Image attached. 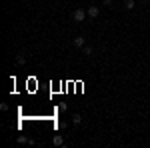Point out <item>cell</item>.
<instances>
[{
	"mask_svg": "<svg viewBox=\"0 0 150 148\" xmlns=\"http://www.w3.org/2000/svg\"><path fill=\"white\" fill-rule=\"evenodd\" d=\"M66 108H68V104H66V102H60V104H58V110H60V112H66Z\"/></svg>",
	"mask_w": 150,
	"mask_h": 148,
	"instance_id": "30bf717a",
	"label": "cell"
},
{
	"mask_svg": "<svg viewBox=\"0 0 150 148\" xmlns=\"http://www.w3.org/2000/svg\"><path fill=\"white\" fill-rule=\"evenodd\" d=\"M18 142H20V144H32V140H30V138H26L24 134H20V136H18Z\"/></svg>",
	"mask_w": 150,
	"mask_h": 148,
	"instance_id": "52a82bcc",
	"label": "cell"
},
{
	"mask_svg": "<svg viewBox=\"0 0 150 148\" xmlns=\"http://www.w3.org/2000/svg\"><path fill=\"white\" fill-rule=\"evenodd\" d=\"M52 144H54V146H64V138H62V134H54V136H52Z\"/></svg>",
	"mask_w": 150,
	"mask_h": 148,
	"instance_id": "3957f363",
	"label": "cell"
},
{
	"mask_svg": "<svg viewBox=\"0 0 150 148\" xmlns=\"http://www.w3.org/2000/svg\"><path fill=\"white\" fill-rule=\"evenodd\" d=\"M134 6H136V2H134V0H124V8H126V10H132Z\"/></svg>",
	"mask_w": 150,
	"mask_h": 148,
	"instance_id": "8992f818",
	"label": "cell"
},
{
	"mask_svg": "<svg viewBox=\"0 0 150 148\" xmlns=\"http://www.w3.org/2000/svg\"><path fill=\"white\" fill-rule=\"evenodd\" d=\"M80 122H82V116H80V114H74V116H72V124L78 126Z\"/></svg>",
	"mask_w": 150,
	"mask_h": 148,
	"instance_id": "ba28073f",
	"label": "cell"
},
{
	"mask_svg": "<svg viewBox=\"0 0 150 148\" xmlns=\"http://www.w3.org/2000/svg\"><path fill=\"white\" fill-rule=\"evenodd\" d=\"M86 14H88L90 18H98V14H100V8H98V6H88V8H86Z\"/></svg>",
	"mask_w": 150,
	"mask_h": 148,
	"instance_id": "7a4b0ae2",
	"label": "cell"
},
{
	"mask_svg": "<svg viewBox=\"0 0 150 148\" xmlns=\"http://www.w3.org/2000/svg\"><path fill=\"white\" fill-rule=\"evenodd\" d=\"M102 4H104V6H108V8H110V6H112V0H102Z\"/></svg>",
	"mask_w": 150,
	"mask_h": 148,
	"instance_id": "7c38bea8",
	"label": "cell"
},
{
	"mask_svg": "<svg viewBox=\"0 0 150 148\" xmlns=\"http://www.w3.org/2000/svg\"><path fill=\"white\" fill-rule=\"evenodd\" d=\"M0 110H4V112H6V110H8V104L2 102V104H0Z\"/></svg>",
	"mask_w": 150,
	"mask_h": 148,
	"instance_id": "8fae6325",
	"label": "cell"
},
{
	"mask_svg": "<svg viewBox=\"0 0 150 148\" xmlns=\"http://www.w3.org/2000/svg\"><path fill=\"white\" fill-rule=\"evenodd\" d=\"M88 14H86V10L84 8H76V10L72 12V18L76 20V22H84V18H86Z\"/></svg>",
	"mask_w": 150,
	"mask_h": 148,
	"instance_id": "6da1fadb",
	"label": "cell"
},
{
	"mask_svg": "<svg viewBox=\"0 0 150 148\" xmlns=\"http://www.w3.org/2000/svg\"><path fill=\"white\" fill-rule=\"evenodd\" d=\"M16 64H18V66H24V64H26V56H24V54H16Z\"/></svg>",
	"mask_w": 150,
	"mask_h": 148,
	"instance_id": "5b68a950",
	"label": "cell"
},
{
	"mask_svg": "<svg viewBox=\"0 0 150 148\" xmlns=\"http://www.w3.org/2000/svg\"><path fill=\"white\" fill-rule=\"evenodd\" d=\"M74 46H76V48H84V46H86V38H84V36H76V38H74Z\"/></svg>",
	"mask_w": 150,
	"mask_h": 148,
	"instance_id": "277c9868",
	"label": "cell"
},
{
	"mask_svg": "<svg viewBox=\"0 0 150 148\" xmlns=\"http://www.w3.org/2000/svg\"><path fill=\"white\" fill-rule=\"evenodd\" d=\"M82 54H84V56H92V48H90V46H84V48H82Z\"/></svg>",
	"mask_w": 150,
	"mask_h": 148,
	"instance_id": "9c48e42d",
	"label": "cell"
}]
</instances>
